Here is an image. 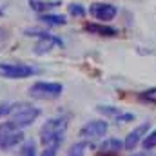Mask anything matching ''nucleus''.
<instances>
[{"instance_id":"1","label":"nucleus","mask_w":156,"mask_h":156,"mask_svg":"<svg viewBox=\"0 0 156 156\" xmlns=\"http://www.w3.org/2000/svg\"><path fill=\"white\" fill-rule=\"evenodd\" d=\"M11 113H13V116L2 125V129H7V131H22V129L29 127L40 116V109L33 107V105H24V104L13 105V111Z\"/></svg>"},{"instance_id":"2","label":"nucleus","mask_w":156,"mask_h":156,"mask_svg":"<svg viewBox=\"0 0 156 156\" xmlns=\"http://www.w3.org/2000/svg\"><path fill=\"white\" fill-rule=\"evenodd\" d=\"M66 131H67V118L66 116L49 118V120L40 127V142H42L44 145H49V144H62Z\"/></svg>"},{"instance_id":"3","label":"nucleus","mask_w":156,"mask_h":156,"mask_svg":"<svg viewBox=\"0 0 156 156\" xmlns=\"http://www.w3.org/2000/svg\"><path fill=\"white\" fill-rule=\"evenodd\" d=\"M64 91V85L62 83H56V82H37L29 87V94L37 100H55V98H60Z\"/></svg>"},{"instance_id":"4","label":"nucleus","mask_w":156,"mask_h":156,"mask_svg":"<svg viewBox=\"0 0 156 156\" xmlns=\"http://www.w3.org/2000/svg\"><path fill=\"white\" fill-rule=\"evenodd\" d=\"M33 75H37V67H33L29 64H11V62L0 64V78L22 80V78L33 76Z\"/></svg>"},{"instance_id":"5","label":"nucleus","mask_w":156,"mask_h":156,"mask_svg":"<svg viewBox=\"0 0 156 156\" xmlns=\"http://www.w3.org/2000/svg\"><path fill=\"white\" fill-rule=\"evenodd\" d=\"M26 35L27 37H38V44L35 45V53L37 55H45L49 53L53 47L56 45H62V40L51 33H45V31H38V29H26Z\"/></svg>"},{"instance_id":"6","label":"nucleus","mask_w":156,"mask_h":156,"mask_svg":"<svg viewBox=\"0 0 156 156\" xmlns=\"http://www.w3.org/2000/svg\"><path fill=\"white\" fill-rule=\"evenodd\" d=\"M107 129H109V123L105 120H93V122H87L80 129V136L83 140H96V138L105 136Z\"/></svg>"},{"instance_id":"7","label":"nucleus","mask_w":156,"mask_h":156,"mask_svg":"<svg viewBox=\"0 0 156 156\" xmlns=\"http://www.w3.org/2000/svg\"><path fill=\"white\" fill-rule=\"evenodd\" d=\"M89 15L96 20H102V22H111L115 16L118 15L116 5L113 4H104V2H94L91 4L89 7Z\"/></svg>"},{"instance_id":"8","label":"nucleus","mask_w":156,"mask_h":156,"mask_svg":"<svg viewBox=\"0 0 156 156\" xmlns=\"http://www.w3.org/2000/svg\"><path fill=\"white\" fill-rule=\"evenodd\" d=\"M96 111L100 115H104L105 118H113V120H116L120 123H127V122L134 120L133 113H125V111H122L120 107H115V105H98Z\"/></svg>"},{"instance_id":"9","label":"nucleus","mask_w":156,"mask_h":156,"mask_svg":"<svg viewBox=\"0 0 156 156\" xmlns=\"http://www.w3.org/2000/svg\"><path fill=\"white\" fill-rule=\"evenodd\" d=\"M147 133H149V122H145V123L138 125L136 129H133V131L125 136V140H123L125 149H127V151H133L140 142H144V138L147 136Z\"/></svg>"},{"instance_id":"10","label":"nucleus","mask_w":156,"mask_h":156,"mask_svg":"<svg viewBox=\"0 0 156 156\" xmlns=\"http://www.w3.org/2000/svg\"><path fill=\"white\" fill-rule=\"evenodd\" d=\"M83 31H87L89 35H96V37H116L118 29L107 24H98V22H87L83 24Z\"/></svg>"},{"instance_id":"11","label":"nucleus","mask_w":156,"mask_h":156,"mask_svg":"<svg viewBox=\"0 0 156 156\" xmlns=\"http://www.w3.org/2000/svg\"><path fill=\"white\" fill-rule=\"evenodd\" d=\"M22 140H24L22 131H7V129H2V133H0V149H11L16 144H20Z\"/></svg>"},{"instance_id":"12","label":"nucleus","mask_w":156,"mask_h":156,"mask_svg":"<svg viewBox=\"0 0 156 156\" xmlns=\"http://www.w3.org/2000/svg\"><path fill=\"white\" fill-rule=\"evenodd\" d=\"M100 153L105 156H116L120 154V151L122 149H125V145H123V142L122 140H118V138H107V140H104L102 144H100Z\"/></svg>"},{"instance_id":"13","label":"nucleus","mask_w":156,"mask_h":156,"mask_svg":"<svg viewBox=\"0 0 156 156\" xmlns=\"http://www.w3.org/2000/svg\"><path fill=\"white\" fill-rule=\"evenodd\" d=\"M38 20L45 26H51V27H58V26H66V16L64 15H53V13H42L38 16Z\"/></svg>"},{"instance_id":"14","label":"nucleus","mask_w":156,"mask_h":156,"mask_svg":"<svg viewBox=\"0 0 156 156\" xmlns=\"http://www.w3.org/2000/svg\"><path fill=\"white\" fill-rule=\"evenodd\" d=\"M136 98H138V102H142V104H149V105H156V87H151V89H145V91H140Z\"/></svg>"},{"instance_id":"15","label":"nucleus","mask_w":156,"mask_h":156,"mask_svg":"<svg viewBox=\"0 0 156 156\" xmlns=\"http://www.w3.org/2000/svg\"><path fill=\"white\" fill-rule=\"evenodd\" d=\"M29 5L37 11V13H45L47 9H51V7H56V5H60V2H44V0H29Z\"/></svg>"},{"instance_id":"16","label":"nucleus","mask_w":156,"mask_h":156,"mask_svg":"<svg viewBox=\"0 0 156 156\" xmlns=\"http://www.w3.org/2000/svg\"><path fill=\"white\" fill-rule=\"evenodd\" d=\"M87 149H89V144H87V142H75V144L69 147L67 156H85Z\"/></svg>"},{"instance_id":"17","label":"nucleus","mask_w":156,"mask_h":156,"mask_svg":"<svg viewBox=\"0 0 156 156\" xmlns=\"http://www.w3.org/2000/svg\"><path fill=\"white\" fill-rule=\"evenodd\" d=\"M142 145H144V149H153V147H156V129L151 131V133H147V136L144 138Z\"/></svg>"},{"instance_id":"18","label":"nucleus","mask_w":156,"mask_h":156,"mask_svg":"<svg viewBox=\"0 0 156 156\" xmlns=\"http://www.w3.org/2000/svg\"><path fill=\"white\" fill-rule=\"evenodd\" d=\"M67 11L71 16H83L85 15V7L82 4H69L67 5Z\"/></svg>"},{"instance_id":"19","label":"nucleus","mask_w":156,"mask_h":156,"mask_svg":"<svg viewBox=\"0 0 156 156\" xmlns=\"http://www.w3.org/2000/svg\"><path fill=\"white\" fill-rule=\"evenodd\" d=\"M22 156H37V149H35V144L33 142H26L22 151H20Z\"/></svg>"},{"instance_id":"20","label":"nucleus","mask_w":156,"mask_h":156,"mask_svg":"<svg viewBox=\"0 0 156 156\" xmlns=\"http://www.w3.org/2000/svg\"><path fill=\"white\" fill-rule=\"evenodd\" d=\"M60 144H49V145H44V151L40 156H56V151H58Z\"/></svg>"},{"instance_id":"21","label":"nucleus","mask_w":156,"mask_h":156,"mask_svg":"<svg viewBox=\"0 0 156 156\" xmlns=\"http://www.w3.org/2000/svg\"><path fill=\"white\" fill-rule=\"evenodd\" d=\"M13 111V105H9V104H0V118L4 116V115H7V113H11Z\"/></svg>"},{"instance_id":"22","label":"nucleus","mask_w":156,"mask_h":156,"mask_svg":"<svg viewBox=\"0 0 156 156\" xmlns=\"http://www.w3.org/2000/svg\"><path fill=\"white\" fill-rule=\"evenodd\" d=\"M5 38H7V31L0 27V42H4V40H5Z\"/></svg>"},{"instance_id":"23","label":"nucleus","mask_w":156,"mask_h":156,"mask_svg":"<svg viewBox=\"0 0 156 156\" xmlns=\"http://www.w3.org/2000/svg\"><path fill=\"white\" fill-rule=\"evenodd\" d=\"M133 156H147V154H144V153H136V154H133Z\"/></svg>"},{"instance_id":"24","label":"nucleus","mask_w":156,"mask_h":156,"mask_svg":"<svg viewBox=\"0 0 156 156\" xmlns=\"http://www.w3.org/2000/svg\"><path fill=\"white\" fill-rule=\"evenodd\" d=\"M2 15H4V9H2V7H0V16H2Z\"/></svg>"},{"instance_id":"25","label":"nucleus","mask_w":156,"mask_h":156,"mask_svg":"<svg viewBox=\"0 0 156 156\" xmlns=\"http://www.w3.org/2000/svg\"><path fill=\"white\" fill-rule=\"evenodd\" d=\"M104 156H105V154H104Z\"/></svg>"}]
</instances>
